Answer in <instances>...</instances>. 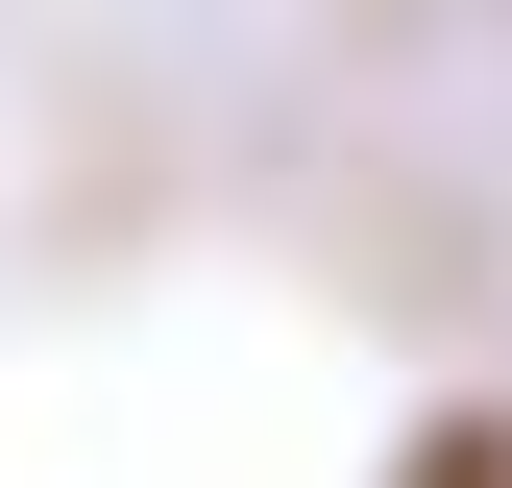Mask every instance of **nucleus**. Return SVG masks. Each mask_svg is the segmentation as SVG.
<instances>
[{"label": "nucleus", "instance_id": "f257e3e1", "mask_svg": "<svg viewBox=\"0 0 512 488\" xmlns=\"http://www.w3.org/2000/svg\"><path fill=\"white\" fill-rule=\"evenodd\" d=\"M391 488H512V415H439V440H415Z\"/></svg>", "mask_w": 512, "mask_h": 488}]
</instances>
